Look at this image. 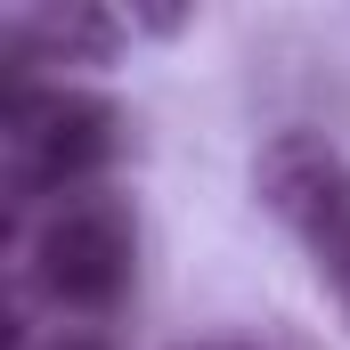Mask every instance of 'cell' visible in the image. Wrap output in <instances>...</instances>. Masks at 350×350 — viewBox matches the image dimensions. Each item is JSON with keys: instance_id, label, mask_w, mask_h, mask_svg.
Wrapping results in <instances>:
<instances>
[{"instance_id": "2", "label": "cell", "mask_w": 350, "mask_h": 350, "mask_svg": "<svg viewBox=\"0 0 350 350\" xmlns=\"http://www.w3.org/2000/svg\"><path fill=\"white\" fill-rule=\"evenodd\" d=\"M131 269H139V220H131V196H114V187H82V196L49 204L25 237V285L74 318L114 310L131 293Z\"/></svg>"}, {"instance_id": "4", "label": "cell", "mask_w": 350, "mask_h": 350, "mask_svg": "<svg viewBox=\"0 0 350 350\" xmlns=\"http://www.w3.org/2000/svg\"><path fill=\"white\" fill-rule=\"evenodd\" d=\"M122 49V25L90 0H66V8H25L8 25V66L16 82H33V66H106Z\"/></svg>"}, {"instance_id": "3", "label": "cell", "mask_w": 350, "mask_h": 350, "mask_svg": "<svg viewBox=\"0 0 350 350\" xmlns=\"http://www.w3.org/2000/svg\"><path fill=\"white\" fill-rule=\"evenodd\" d=\"M253 196L350 310V163L318 131H269L253 155Z\"/></svg>"}, {"instance_id": "5", "label": "cell", "mask_w": 350, "mask_h": 350, "mask_svg": "<svg viewBox=\"0 0 350 350\" xmlns=\"http://www.w3.org/2000/svg\"><path fill=\"white\" fill-rule=\"evenodd\" d=\"M41 350H106V342H98V334H49Z\"/></svg>"}, {"instance_id": "1", "label": "cell", "mask_w": 350, "mask_h": 350, "mask_svg": "<svg viewBox=\"0 0 350 350\" xmlns=\"http://www.w3.org/2000/svg\"><path fill=\"white\" fill-rule=\"evenodd\" d=\"M122 147V114L74 82H8L0 106V187L16 212L33 204H66L114 163Z\"/></svg>"}, {"instance_id": "6", "label": "cell", "mask_w": 350, "mask_h": 350, "mask_svg": "<svg viewBox=\"0 0 350 350\" xmlns=\"http://www.w3.org/2000/svg\"><path fill=\"white\" fill-rule=\"evenodd\" d=\"M204 350H293V342H204Z\"/></svg>"}]
</instances>
